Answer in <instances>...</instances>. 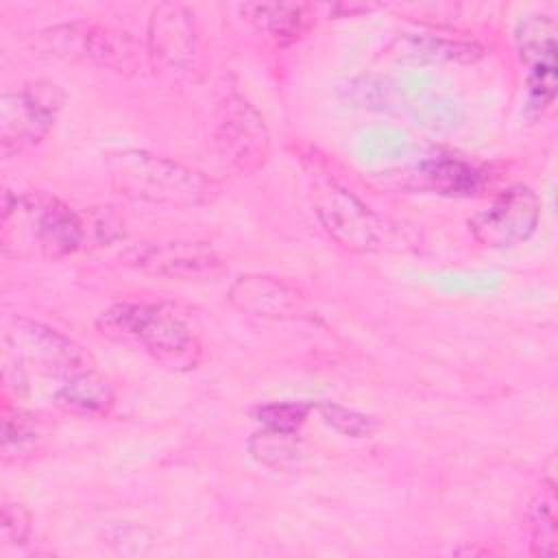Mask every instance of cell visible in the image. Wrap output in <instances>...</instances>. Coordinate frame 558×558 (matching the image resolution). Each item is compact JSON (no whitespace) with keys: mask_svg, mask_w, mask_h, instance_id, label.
<instances>
[{"mask_svg":"<svg viewBox=\"0 0 558 558\" xmlns=\"http://www.w3.org/2000/svg\"><path fill=\"white\" fill-rule=\"evenodd\" d=\"M65 94L57 83L35 81L0 98V155L15 157L37 146L52 129Z\"/></svg>","mask_w":558,"mask_h":558,"instance_id":"5b68a950","label":"cell"},{"mask_svg":"<svg viewBox=\"0 0 558 558\" xmlns=\"http://www.w3.org/2000/svg\"><path fill=\"white\" fill-rule=\"evenodd\" d=\"M196 50L194 13L177 2L155 7L148 22V54L168 65H187Z\"/></svg>","mask_w":558,"mask_h":558,"instance_id":"8fae6325","label":"cell"},{"mask_svg":"<svg viewBox=\"0 0 558 558\" xmlns=\"http://www.w3.org/2000/svg\"><path fill=\"white\" fill-rule=\"evenodd\" d=\"M312 196L314 211L325 231L331 240L353 253L412 248L416 242L410 238L408 229H401L399 222L379 216L329 177L314 179Z\"/></svg>","mask_w":558,"mask_h":558,"instance_id":"277c9868","label":"cell"},{"mask_svg":"<svg viewBox=\"0 0 558 558\" xmlns=\"http://www.w3.org/2000/svg\"><path fill=\"white\" fill-rule=\"evenodd\" d=\"M401 59L418 63H469L482 57V48L475 41L447 39L436 35H410L399 41Z\"/></svg>","mask_w":558,"mask_h":558,"instance_id":"2e32d148","label":"cell"},{"mask_svg":"<svg viewBox=\"0 0 558 558\" xmlns=\"http://www.w3.org/2000/svg\"><path fill=\"white\" fill-rule=\"evenodd\" d=\"M9 336L15 342L17 355H22L26 362L35 364L44 373L68 377L72 373L89 368V355H85V351L76 342L48 325L17 318Z\"/></svg>","mask_w":558,"mask_h":558,"instance_id":"30bf717a","label":"cell"},{"mask_svg":"<svg viewBox=\"0 0 558 558\" xmlns=\"http://www.w3.org/2000/svg\"><path fill=\"white\" fill-rule=\"evenodd\" d=\"M211 144L218 157L240 174H253L270 157V135L262 113L240 94L227 96L211 126Z\"/></svg>","mask_w":558,"mask_h":558,"instance_id":"8992f818","label":"cell"},{"mask_svg":"<svg viewBox=\"0 0 558 558\" xmlns=\"http://www.w3.org/2000/svg\"><path fill=\"white\" fill-rule=\"evenodd\" d=\"M227 301L257 318L268 320H314L307 296L292 283L268 275H240L227 290Z\"/></svg>","mask_w":558,"mask_h":558,"instance_id":"9c48e42d","label":"cell"},{"mask_svg":"<svg viewBox=\"0 0 558 558\" xmlns=\"http://www.w3.org/2000/svg\"><path fill=\"white\" fill-rule=\"evenodd\" d=\"M109 545L124 556H142L150 549V532L137 523H122L113 525L107 534Z\"/></svg>","mask_w":558,"mask_h":558,"instance_id":"603a6c76","label":"cell"},{"mask_svg":"<svg viewBox=\"0 0 558 558\" xmlns=\"http://www.w3.org/2000/svg\"><path fill=\"white\" fill-rule=\"evenodd\" d=\"M96 329L109 340L142 349L170 371H192L203 357L187 318L163 303H116L96 318Z\"/></svg>","mask_w":558,"mask_h":558,"instance_id":"6da1fadb","label":"cell"},{"mask_svg":"<svg viewBox=\"0 0 558 558\" xmlns=\"http://www.w3.org/2000/svg\"><path fill=\"white\" fill-rule=\"evenodd\" d=\"M89 235V225L61 198L44 192H4L2 246L15 253L31 248L41 257H65L78 251Z\"/></svg>","mask_w":558,"mask_h":558,"instance_id":"3957f363","label":"cell"},{"mask_svg":"<svg viewBox=\"0 0 558 558\" xmlns=\"http://www.w3.org/2000/svg\"><path fill=\"white\" fill-rule=\"evenodd\" d=\"M521 59L534 70H556V24L547 15H527L517 26Z\"/></svg>","mask_w":558,"mask_h":558,"instance_id":"e0dca14e","label":"cell"},{"mask_svg":"<svg viewBox=\"0 0 558 558\" xmlns=\"http://www.w3.org/2000/svg\"><path fill=\"white\" fill-rule=\"evenodd\" d=\"M314 410L320 414V418L333 427L336 432L351 436V438H368L379 429V423L375 416L344 408L333 401H320L314 405Z\"/></svg>","mask_w":558,"mask_h":558,"instance_id":"44dd1931","label":"cell"},{"mask_svg":"<svg viewBox=\"0 0 558 558\" xmlns=\"http://www.w3.org/2000/svg\"><path fill=\"white\" fill-rule=\"evenodd\" d=\"M2 538L11 545H20L31 534V512L17 501H4L0 514Z\"/></svg>","mask_w":558,"mask_h":558,"instance_id":"cb8c5ba5","label":"cell"},{"mask_svg":"<svg viewBox=\"0 0 558 558\" xmlns=\"http://www.w3.org/2000/svg\"><path fill=\"white\" fill-rule=\"evenodd\" d=\"M248 451L253 453L255 460H259L266 466L286 469L290 464H296L301 456V445H299L296 432L264 427L251 436Z\"/></svg>","mask_w":558,"mask_h":558,"instance_id":"ffe728a7","label":"cell"},{"mask_svg":"<svg viewBox=\"0 0 558 558\" xmlns=\"http://www.w3.org/2000/svg\"><path fill=\"white\" fill-rule=\"evenodd\" d=\"M530 547L534 556H556L558 551V525H556V495L554 480L527 508Z\"/></svg>","mask_w":558,"mask_h":558,"instance_id":"ac0fdd59","label":"cell"},{"mask_svg":"<svg viewBox=\"0 0 558 558\" xmlns=\"http://www.w3.org/2000/svg\"><path fill=\"white\" fill-rule=\"evenodd\" d=\"M240 15L279 46L296 41L314 24L312 7L296 2H246Z\"/></svg>","mask_w":558,"mask_h":558,"instance_id":"5bb4252c","label":"cell"},{"mask_svg":"<svg viewBox=\"0 0 558 558\" xmlns=\"http://www.w3.org/2000/svg\"><path fill=\"white\" fill-rule=\"evenodd\" d=\"M399 181L412 190H425L445 196H469L480 190L482 172L460 157L440 155L401 170Z\"/></svg>","mask_w":558,"mask_h":558,"instance_id":"4fadbf2b","label":"cell"},{"mask_svg":"<svg viewBox=\"0 0 558 558\" xmlns=\"http://www.w3.org/2000/svg\"><path fill=\"white\" fill-rule=\"evenodd\" d=\"M312 408L314 403H305V401H275V403H264L255 408L253 416L264 427L281 429V432H299V427L307 421V414Z\"/></svg>","mask_w":558,"mask_h":558,"instance_id":"7402d4cb","label":"cell"},{"mask_svg":"<svg viewBox=\"0 0 558 558\" xmlns=\"http://www.w3.org/2000/svg\"><path fill=\"white\" fill-rule=\"evenodd\" d=\"M111 187L131 198L163 207H196L211 203L220 187L203 172L148 150H113L105 159Z\"/></svg>","mask_w":558,"mask_h":558,"instance_id":"7a4b0ae2","label":"cell"},{"mask_svg":"<svg viewBox=\"0 0 558 558\" xmlns=\"http://www.w3.org/2000/svg\"><path fill=\"white\" fill-rule=\"evenodd\" d=\"M126 266L168 279H209L225 270L220 255L205 242H137L122 253Z\"/></svg>","mask_w":558,"mask_h":558,"instance_id":"ba28073f","label":"cell"},{"mask_svg":"<svg viewBox=\"0 0 558 558\" xmlns=\"http://www.w3.org/2000/svg\"><path fill=\"white\" fill-rule=\"evenodd\" d=\"M111 384L92 366L63 377L54 390V403L76 416H102L113 405Z\"/></svg>","mask_w":558,"mask_h":558,"instance_id":"9a60e30c","label":"cell"},{"mask_svg":"<svg viewBox=\"0 0 558 558\" xmlns=\"http://www.w3.org/2000/svg\"><path fill=\"white\" fill-rule=\"evenodd\" d=\"M63 39L70 41V50L83 52L85 59L116 70V72H135L144 68L148 50H144L129 33L109 28V26H87L76 33V26H65Z\"/></svg>","mask_w":558,"mask_h":558,"instance_id":"7c38bea8","label":"cell"},{"mask_svg":"<svg viewBox=\"0 0 558 558\" xmlns=\"http://www.w3.org/2000/svg\"><path fill=\"white\" fill-rule=\"evenodd\" d=\"M368 9H373V7H368V4H336L333 7V11H340L342 17L355 15V13H362V11H368Z\"/></svg>","mask_w":558,"mask_h":558,"instance_id":"d4e9b609","label":"cell"},{"mask_svg":"<svg viewBox=\"0 0 558 558\" xmlns=\"http://www.w3.org/2000/svg\"><path fill=\"white\" fill-rule=\"evenodd\" d=\"M41 438H44V434L31 414H24V412L4 414V418H2V458H4V462H22V460L35 456V451H39Z\"/></svg>","mask_w":558,"mask_h":558,"instance_id":"d6986e66","label":"cell"},{"mask_svg":"<svg viewBox=\"0 0 558 558\" xmlns=\"http://www.w3.org/2000/svg\"><path fill=\"white\" fill-rule=\"evenodd\" d=\"M541 222V198L527 185H510L469 220L473 238L488 248L525 242Z\"/></svg>","mask_w":558,"mask_h":558,"instance_id":"52a82bcc","label":"cell"}]
</instances>
